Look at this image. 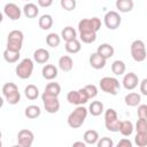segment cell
Returning <instances> with one entry per match:
<instances>
[{
  "label": "cell",
  "instance_id": "cell-1",
  "mask_svg": "<svg viewBox=\"0 0 147 147\" xmlns=\"http://www.w3.org/2000/svg\"><path fill=\"white\" fill-rule=\"evenodd\" d=\"M101 28V21L99 17L83 18L78 23V32L80 41L84 44H92L96 39V32Z\"/></svg>",
  "mask_w": 147,
  "mask_h": 147
},
{
  "label": "cell",
  "instance_id": "cell-2",
  "mask_svg": "<svg viewBox=\"0 0 147 147\" xmlns=\"http://www.w3.org/2000/svg\"><path fill=\"white\" fill-rule=\"evenodd\" d=\"M87 109L82 105V106H77L74 111H71L68 116V125L72 129H78L80 127L87 116Z\"/></svg>",
  "mask_w": 147,
  "mask_h": 147
},
{
  "label": "cell",
  "instance_id": "cell-3",
  "mask_svg": "<svg viewBox=\"0 0 147 147\" xmlns=\"http://www.w3.org/2000/svg\"><path fill=\"white\" fill-rule=\"evenodd\" d=\"M2 94L6 99V101L9 103V105H17L21 100V94H20V91H18V87L15 83H6L3 86H2Z\"/></svg>",
  "mask_w": 147,
  "mask_h": 147
},
{
  "label": "cell",
  "instance_id": "cell-4",
  "mask_svg": "<svg viewBox=\"0 0 147 147\" xmlns=\"http://www.w3.org/2000/svg\"><path fill=\"white\" fill-rule=\"evenodd\" d=\"M24 34L21 30H13L8 33L7 37V49L14 52H21L23 47Z\"/></svg>",
  "mask_w": 147,
  "mask_h": 147
},
{
  "label": "cell",
  "instance_id": "cell-5",
  "mask_svg": "<svg viewBox=\"0 0 147 147\" xmlns=\"http://www.w3.org/2000/svg\"><path fill=\"white\" fill-rule=\"evenodd\" d=\"M99 86L103 92H106L108 94H111V95H116L119 92V88H121L118 79L115 78V77H108V76L100 79Z\"/></svg>",
  "mask_w": 147,
  "mask_h": 147
},
{
  "label": "cell",
  "instance_id": "cell-6",
  "mask_svg": "<svg viewBox=\"0 0 147 147\" xmlns=\"http://www.w3.org/2000/svg\"><path fill=\"white\" fill-rule=\"evenodd\" d=\"M121 121L118 119L117 113L115 109L109 108L105 111V126L110 132H118Z\"/></svg>",
  "mask_w": 147,
  "mask_h": 147
},
{
  "label": "cell",
  "instance_id": "cell-7",
  "mask_svg": "<svg viewBox=\"0 0 147 147\" xmlns=\"http://www.w3.org/2000/svg\"><path fill=\"white\" fill-rule=\"evenodd\" d=\"M32 71H33V61L29 57L26 59H23L17 65H16V69H15V72H16V76L21 79H28L31 77L32 75Z\"/></svg>",
  "mask_w": 147,
  "mask_h": 147
},
{
  "label": "cell",
  "instance_id": "cell-8",
  "mask_svg": "<svg viewBox=\"0 0 147 147\" xmlns=\"http://www.w3.org/2000/svg\"><path fill=\"white\" fill-rule=\"evenodd\" d=\"M130 52H131V56L136 62H142L146 60V47H145V42L140 39L134 40L131 44L130 47Z\"/></svg>",
  "mask_w": 147,
  "mask_h": 147
},
{
  "label": "cell",
  "instance_id": "cell-9",
  "mask_svg": "<svg viewBox=\"0 0 147 147\" xmlns=\"http://www.w3.org/2000/svg\"><path fill=\"white\" fill-rule=\"evenodd\" d=\"M67 100L69 103L75 105V106H82L85 105L88 101V98L84 91V88H79L77 91H70L67 94Z\"/></svg>",
  "mask_w": 147,
  "mask_h": 147
},
{
  "label": "cell",
  "instance_id": "cell-10",
  "mask_svg": "<svg viewBox=\"0 0 147 147\" xmlns=\"http://www.w3.org/2000/svg\"><path fill=\"white\" fill-rule=\"evenodd\" d=\"M41 99H42V103H44L45 110L47 113L55 114V113L59 111V109H60V101H59L57 96H52V95H48L46 93H42Z\"/></svg>",
  "mask_w": 147,
  "mask_h": 147
},
{
  "label": "cell",
  "instance_id": "cell-11",
  "mask_svg": "<svg viewBox=\"0 0 147 147\" xmlns=\"http://www.w3.org/2000/svg\"><path fill=\"white\" fill-rule=\"evenodd\" d=\"M103 21H105V25L109 30H116L117 28H119V25L122 23V17L119 16V14L117 11L110 10V11L106 13Z\"/></svg>",
  "mask_w": 147,
  "mask_h": 147
},
{
  "label": "cell",
  "instance_id": "cell-12",
  "mask_svg": "<svg viewBox=\"0 0 147 147\" xmlns=\"http://www.w3.org/2000/svg\"><path fill=\"white\" fill-rule=\"evenodd\" d=\"M34 140V136L32 133V131L28 130V129H23L21 131H18L17 133V144L21 147H30L32 146Z\"/></svg>",
  "mask_w": 147,
  "mask_h": 147
},
{
  "label": "cell",
  "instance_id": "cell-13",
  "mask_svg": "<svg viewBox=\"0 0 147 147\" xmlns=\"http://www.w3.org/2000/svg\"><path fill=\"white\" fill-rule=\"evenodd\" d=\"M3 11H5V15L8 18H10L11 21H16V20L21 18V15H22V9L14 2L6 3Z\"/></svg>",
  "mask_w": 147,
  "mask_h": 147
},
{
  "label": "cell",
  "instance_id": "cell-14",
  "mask_svg": "<svg viewBox=\"0 0 147 147\" xmlns=\"http://www.w3.org/2000/svg\"><path fill=\"white\" fill-rule=\"evenodd\" d=\"M138 83H139V79H138V76L134 72L125 74V76L123 78V86H124L125 90H127V91L134 90L138 86Z\"/></svg>",
  "mask_w": 147,
  "mask_h": 147
},
{
  "label": "cell",
  "instance_id": "cell-15",
  "mask_svg": "<svg viewBox=\"0 0 147 147\" xmlns=\"http://www.w3.org/2000/svg\"><path fill=\"white\" fill-rule=\"evenodd\" d=\"M88 62H90V65H91L92 68H94V69L99 70V69L105 68L107 60H106V59H103L102 56H100V55L95 52V53H92V54L90 55Z\"/></svg>",
  "mask_w": 147,
  "mask_h": 147
},
{
  "label": "cell",
  "instance_id": "cell-16",
  "mask_svg": "<svg viewBox=\"0 0 147 147\" xmlns=\"http://www.w3.org/2000/svg\"><path fill=\"white\" fill-rule=\"evenodd\" d=\"M96 53H98L100 56H102L103 59L108 60V59H110V57L114 55L115 49H114V47H113L110 44L105 42V44H101V45L98 47Z\"/></svg>",
  "mask_w": 147,
  "mask_h": 147
},
{
  "label": "cell",
  "instance_id": "cell-17",
  "mask_svg": "<svg viewBox=\"0 0 147 147\" xmlns=\"http://www.w3.org/2000/svg\"><path fill=\"white\" fill-rule=\"evenodd\" d=\"M33 60L39 64H44L49 60V52L45 48H38L33 53Z\"/></svg>",
  "mask_w": 147,
  "mask_h": 147
},
{
  "label": "cell",
  "instance_id": "cell-18",
  "mask_svg": "<svg viewBox=\"0 0 147 147\" xmlns=\"http://www.w3.org/2000/svg\"><path fill=\"white\" fill-rule=\"evenodd\" d=\"M41 74H42V77L45 79L53 80L54 78L57 77V68L54 64H46V65H44Z\"/></svg>",
  "mask_w": 147,
  "mask_h": 147
},
{
  "label": "cell",
  "instance_id": "cell-19",
  "mask_svg": "<svg viewBox=\"0 0 147 147\" xmlns=\"http://www.w3.org/2000/svg\"><path fill=\"white\" fill-rule=\"evenodd\" d=\"M22 10H23V14L25 15V17H28V18H34V17H37L38 14H39V8H38V6L34 5V3H32V2L25 3Z\"/></svg>",
  "mask_w": 147,
  "mask_h": 147
},
{
  "label": "cell",
  "instance_id": "cell-20",
  "mask_svg": "<svg viewBox=\"0 0 147 147\" xmlns=\"http://www.w3.org/2000/svg\"><path fill=\"white\" fill-rule=\"evenodd\" d=\"M59 68L64 71V72H68V71H71L72 68H74V61L69 56V55H63L59 59Z\"/></svg>",
  "mask_w": 147,
  "mask_h": 147
},
{
  "label": "cell",
  "instance_id": "cell-21",
  "mask_svg": "<svg viewBox=\"0 0 147 147\" xmlns=\"http://www.w3.org/2000/svg\"><path fill=\"white\" fill-rule=\"evenodd\" d=\"M124 101H125V105L129 107H137L141 102V95L137 92H131L125 95Z\"/></svg>",
  "mask_w": 147,
  "mask_h": 147
},
{
  "label": "cell",
  "instance_id": "cell-22",
  "mask_svg": "<svg viewBox=\"0 0 147 147\" xmlns=\"http://www.w3.org/2000/svg\"><path fill=\"white\" fill-rule=\"evenodd\" d=\"M87 111L92 115V116H99L105 111V107L103 103L101 101H92L88 106Z\"/></svg>",
  "mask_w": 147,
  "mask_h": 147
},
{
  "label": "cell",
  "instance_id": "cell-23",
  "mask_svg": "<svg viewBox=\"0 0 147 147\" xmlns=\"http://www.w3.org/2000/svg\"><path fill=\"white\" fill-rule=\"evenodd\" d=\"M134 130V125L131 121H121V124H119V130L118 132L122 133V136L124 137H130L132 134Z\"/></svg>",
  "mask_w": 147,
  "mask_h": 147
},
{
  "label": "cell",
  "instance_id": "cell-24",
  "mask_svg": "<svg viewBox=\"0 0 147 147\" xmlns=\"http://www.w3.org/2000/svg\"><path fill=\"white\" fill-rule=\"evenodd\" d=\"M116 8L121 13H129L133 9V0H116Z\"/></svg>",
  "mask_w": 147,
  "mask_h": 147
},
{
  "label": "cell",
  "instance_id": "cell-25",
  "mask_svg": "<svg viewBox=\"0 0 147 147\" xmlns=\"http://www.w3.org/2000/svg\"><path fill=\"white\" fill-rule=\"evenodd\" d=\"M65 51L70 54H76L78 53L80 49H82V44L80 41L76 38V39H72V40H69V41H65Z\"/></svg>",
  "mask_w": 147,
  "mask_h": 147
},
{
  "label": "cell",
  "instance_id": "cell-26",
  "mask_svg": "<svg viewBox=\"0 0 147 147\" xmlns=\"http://www.w3.org/2000/svg\"><path fill=\"white\" fill-rule=\"evenodd\" d=\"M83 138L86 145H95L96 141L99 140V133L95 130H87L85 131Z\"/></svg>",
  "mask_w": 147,
  "mask_h": 147
},
{
  "label": "cell",
  "instance_id": "cell-27",
  "mask_svg": "<svg viewBox=\"0 0 147 147\" xmlns=\"http://www.w3.org/2000/svg\"><path fill=\"white\" fill-rule=\"evenodd\" d=\"M38 24H39V28L41 30H49L53 26V17L48 14H44L40 16Z\"/></svg>",
  "mask_w": 147,
  "mask_h": 147
},
{
  "label": "cell",
  "instance_id": "cell-28",
  "mask_svg": "<svg viewBox=\"0 0 147 147\" xmlns=\"http://www.w3.org/2000/svg\"><path fill=\"white\" fill-rule=\"evenodd\" d=\"M44 93H46L48 95H52V96H59V94L61 93V86H60L59 83H55V82L48 83L45 87Z\"/></svg>",
  "mask_w": 147,
  "mask_h": 147
},
{
  "label": "cell",
  "instance_id": "cell-29",
  "mask_svg": "<svg viewBox=\"0 0 147 147\" xmlns=\"http://www.w3.org/2000/svg\"><path fill=\"white\" fill-rule=\"evenodd\" d=\"M40 114H41V110H40V108H39L38 106H36V105H30V106H28V107L25 108V110H24L25 117H28V118H30V119H34V118L39 117Z\"/></svg>",
  "mask_w": 147,
  "mask_h": 147
},
{
  "label": "cell",
  "instance_id": "cell-30",
  "mask_svg": "<svg viewBox=\"0 0 147 147\" xmlns=\"http://www.w3.org/2000/svg\"><path fill=\"white\" fill-rule=\"evenodd\" d=\"M64 41H69L72 39L77 38V32L72 26H65L62 31H61V36H60Z\"/></svg>",
  "mask_w": 147,
  "mask_h": 147
},
{
  "label": "cell",
  "instance_id": "cell-31",
  "mask_svg": "<svg viewBox=\"0 0 147 147\" xmlns=\"http://www.w3.org/2000/svg\"><path fill=\"white\" fill-rule=\"evenodd\" d=\"M125 70H126V65H125V63L123 61L116 60V61H114L111 63V71H113L114 75L121 76V75H123L125 72Z\"/></svg>",
  "mask_w": 147,
  "mask_h": 147
},
{
  "label": "cell",
  "instance_id": "cell-32",
  "mask_svg": "<svg viewBox=\"0 0 147 147\" xmlns=\"http://www.w3.org/2000/svg\"><path fill=\"white\" fill-rule=\"evenodd\" d=\"M24 94L29 100H36L39 96V90L36 85L33 84H29L25 88H24Z\"/></svg>",
  "mask_w": 147,
  "mask_h": 147
},
{
  "label": "cell",
  "instance_id": "cell-33",
  "mask_svg": "<svg viewBox=\"0 0 147 147\" xmlns=\"http://www.w3.org/2000/svg\"><path fill=\"white\" fill-rule=\"evenodd\" d=\"M20 52H14V51H9V49H5L3 51V59L7 63H15L18 61L20 59Z\"/></svg>",
  "mask_w": 147,
  "mask_h": 147
},
{
  "label": "cell",
  "instance_id": "cell-34",
  "mask_svg": "<svg viewBox=\"0 0 147 147\" xmlns=\"http://www.w3.org/2000/svg\"><path fill=\"white\" fill-rule=\"evenodd\" d=\"M60 42H61V37H60L57 33L51 32V33L47 34V37H46V44H47L49 47L55 48V47H57V46L60 45Z\"/></svg>",
  "mask_w": 147,
  "mask_h": 147
},
{
  "label": "cell",
  "instance_id": "cell-35",
  "mask_svg": "<svg viewBox=\"0 0 147 147\" xmlns=\"http://www.w3.org/2000/svg\"><path fill=\"white\" fill-rule=\"evenodd\" d=\"M134 142L138 147L147 146V132H137L134 137Z\"/></svg>",
  "mask_w": 147,
  "mask_h": 147
},
{
  "label": "cell",
  "instance_id": "cell-36",
  "mask_svg": "<svg viewBox=\"0 0 147 147\" xmlns=\"http://www.w3.org/2000/svg\"><path fill=\"white\" fill-rule=\"evenodd\" d=\"M83 88H84V91H85V93H86L88 100H90V99H93V98H95V96L98 95V88H96V86L93 85V84L85 85Z\"/></svg>",
  "mask_w": 147,
  "mask_h": 147
},
{
  "label": "cell",
  "instance_id": "cell-37",
  "mask_svg": "<svg viewBox=\"0 0 147 147\" xmlns=\"http://www.w3.org/2000/svg\"><path fill=\"white\" fill-rule=\"evenodd\" d=\"M60 5H61V7H62L64 10L71 11V10H74V9L76 8L77 2H76V0H61V1H60Z\"/></svg>",
  "mask_w": 147,
  "mask_h": 147
},
{
  "label": "cell",
  "instance_id": "cell-38",
  "mask_svg": "<svg viewBox=\"0 0 147 147\" xmlns=\"http://www.w3.org/2000/svg\"><path fill=\"white\" fill-rule=\"evenodd\" d=\"M134 130L137 132H147V119L146 118H139L136 123Z\"/></svg>",
  "mask_w": 147,
  "mask_h": 147
},
{
  "label": "cell",
  "instance_id": "cell-39",
  "mask_svg": "<svg viewBox=\"0 0 147 147\" xmlns=\"http://www.w3.org/2000/svg\"><path fill=\"white\" fill-rule=\"evenodd\" d=\"M96 146L98 147H113L114 146V141L109 137H103L101 139L99 138V140L96 141Z\"/></svg>",
  "mask_w": 147,
  "mask_h": 147
},
{
  "label": "cell",
  "instance_id": "cell-40",
  "mask_svg": "<svg viewBox=\"0 0 147 147\" xmlns=\"http://www.w3.org/2000/svg\"><path fill=\"white\" fill-rule=\"evenodd\" d=\"M138 118L147 119V105H138Z\"/></svg>",
  "mask_w": 147,
  "mask_h": 147
},
{
  "label": "cell",
  "instance_id": "cell-41",
  "mask_svg": "<svg viewBox=\"0 0 147 147\" xmlns=\"http://www.w3.org/2000/svg\"><path fill=\"white\" fill-rule=\"evenodd\" d=\"M117 147H132V142H131L129 139L123 138V139H121V140L118 141Z\"/></svg>",
  "mask_w": 147,
  "mask_h": 147
},
{
  "label": "cell",
  "instance_id": "cell-42",
  "mask_svg": "<svg viewBox=\"0 0 147 147\" xmlns=\"http://www.w3.org/2000/svg\"><path fill=\"white\" fill-rule=\"evenodd\" d=\"M140 92L142 95H147V78H144L140 83Z\"/></svg>",
  "mask_w": 147,
  "mask_h": 147
},
{
  "label": "cell",
  "instance_id": "cell-43",
  "mask_svg": "<svg viewBox=\"0 0 147 147\" xmlns=\"http://www.w3.org/2000/svg\"><path fill=\"white\" fill-rule=\"evenodd\" d=\"M38 5L42 8H47V7H51L52 3H53V0H37Z\"/></svg>",
  "mask_w": 147,
  "mask_h": 147
},
{
  "label": "cell",
  "instance_id": "cell-44",
  "mask_svg": "<svg viewBox=\"0 0 147 147\" xmlns=\"http://www.w3.org/2000/svg\"><path fill=\"white\" fill-rule=\"evenodd\" d=\"M72 146H74V147H76V146L85 147V146H86V144H85V141H76V142H74V144H72Z\"/></svg>",
  "mask_w": 147,
  "mask_h": 147
},
{
  "label": "cell",
  "instance_id": "cell-45",
  "mask_svg": "<svg viewBox=\"0 0 147 147\" xmlns=\"http://www.w3.org/2000/svg\"><path fill=\"white\" fill-rule=\"evenodd\" d=\"M2 106H3V99L0 96V108H2Z\"/></svg>",
  "mask_w": 147,
  "mask_h": 147
},
{
  "label": "cell",
  "instance_id": "cell-46",
  "mask_svg": "<svg viewBox=\"0 0 147 147\" xmlns=\"http://www.w3.org/2000/svg\"><path fill=\"white\" fill-rule=\"evenodd\" d=\"M2 20H3V15H2V13L0 11V23L2 22Z\"/></svg>",
  "mask_w": 147,
  "mask_h": 147
},
{
  "label": "cell",
  "instance_id": "cell-47",
  "mask_svg": "<svg viewBox=\"0 0 147 147\" xmlns=\"http://www.w3.org/2000/svg\"><path fill=\"white\" fill-rule=\"evenodd\" d=\"M2 146V142H1V139H0V147Z\"/></svg>",
  "mask_w": 147,
  "mask_h": 147
},
{
  "label": "cell",
  "instance_id": "cell-48",
  "mask_svg": "<svg viewBox=\"0 0 147 147\" xmlns=\"http://www.w3.org/2000/svg\"><path fill=\"white\" fill-rule=\"evenodd\" d=\"M1 136H2V133H1V131H0V139H1Z\"/></svg>",
  "mask_w": 147,
  "mask_h": 147
},
{
  "label": "cell",
  "instance_id": "cell-49",
  "mask_svg": "<svg viewBox=\"0 0 147 147\" xmlns=\"http://www.w3.org/2000/svg\"><path fill=\"white\" fill-rule=\"evenodd\" d=\"M24 1H30V0H24Z\"/></svg>",
  "mask_w": 147,
  "mask_h": 147
}]
</instances>
